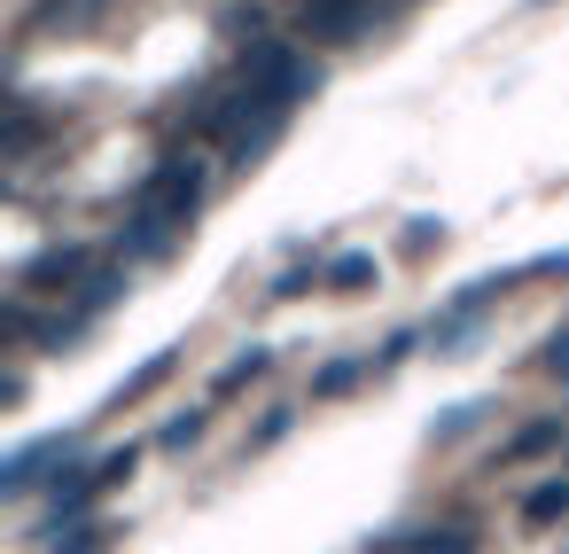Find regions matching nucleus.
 <instances>
[{"label":"nucleus","instance_id":"obj_1","mask_svg":"<svg viewBox=\"0 0 569 554\" xmlns=\"http://www.w3.org/2000/svg\"><path fill=\"white\" fill-rule=\"evenodd\" d=\"M203 188H211V172H203V157H196V149L157 157V165H149V180H133V196H126L118 250H126V258H172V250H180V235H188V227H196V211H203Z\"/></svg>","mask_w":569,"mask_h":554},{"label":"nucleus","instance_id":"obj_2","mask_svg":"<svg viewBox=\"0 0 569 554\" xmlns=\"http://www.w3.org/2000/svg\"><path fill=\"white\" fill-rule=\"evenodd\" d=\"M133 461H141V453H133V445H118V453H102V461H87L79 476H56V484H48V515H40V531L56 538L63 523H79V515H87V507H94L102 492H118V484L133 476Z\"/></svg>","mask_w":569,"mask_h":554},{"label":"nucleus","instance_id":"obj_3","mask_svg":"<svg viewBox=\"0 0 569 554\" xmlns=\"http://www.w3.org/2000/svg\"><path fill=\"white\" fill-rule=\"evenodd\" d=\"M79 453H87V429H56V437L17 445L9 461H0V499H32V492H48V476H63Z\"/></svg>","mask_w":569,"mask_h":554},{"label":"nucleus","instance_id":"obj_4","mask_svg":"<svg viewBox=\"0 0 569 554\" xmlns=\"http://www.w3.org/2000/svg\"><path fill=\"white\" fill-rule=\"evenodd\" d=\"M94 266H102L94 243H56V250H40V258L17 266V289H24V297H79V289L94 281Z\"/></svg>","mask_w":569,"mask_h":554},{"label":"nucleus","instance_id":"obj_5","mask_svg":"<svg viewBox=\"0 0 569 554\" xmlns=\"http://www.w3.org/2000/svg\"><path fill=\"white\" fill-rule=\"evenodd\" d=\"M515 281H522V274H483V281L452 289V305H445V313H437V320L421 328V336H429V352H460V344H468V336H476V328L491 320V297H507Z\"/></svg>","mask_w":569,"mask_h":554},{"label":"nucleus","instance_id":"obj_6","mask_svg":"<svg viewBox=\"0 0 569 554\" xmlns=\"http://www.w3.org/2000/svg\"><path fill=\"white\" fill-rule=\"evenodd\" d=\"M48 141H63V110H48V102H32V95H17V102H9V118H0V165L24 172Z\"/></svg>","mask_w":569,"mask_h":554},{"label":"nucleus","instance_id":"obj_7","mask_svg":"<svg viewBox=\"0 0 569 554\" xmlns=\"http://www.w3.org/2000/svg\"><path fill=\"white\" fill-rule=\"evenodd\" d=\"M305 48H351L359 32L382 24V0H305Z\"/></svg>","mask_w":569,"mask_h":554},{"label":"nucleus","instance_id":"obj_8","mask_svg":"<svg viewBox=\"0 0 569 554\" xmlns=\"http://www.w3.org/2000/svg\"><path fill=\"white\" fill-rule=\"evenodd\" d=\"M367 554H476V523H421V531H390Z\"/></svg>","mask_w":569,"mask_h":554},{"label":"nucleus","instance_id":"obj_9","mask_svg":"<svg viewBox=\"0 0 569 554\" xmlns=\"http://www.w3.org/2000/svg\"><path fill=\"white\" fill-rule=\"evenodd\" d=\"M546 453H569V422H522L507 445H499V468H522V461H546Z\"/></svg>","mask_w":569,"mask_h":554},{"label":"nucleus","instance_id":"obj_10","mask_svg":"<svg viewBox=\"0 0 569 554\" xmlns=\"http://www.w3.org/2000/svg\"><path fill=\"white\" fill-rule=\"evenodd\" d=\"M110 17V0H32V32H94Z\"/></svg>","mask_w":569,"mask_h":554},{"label":"nucleus","instance_id":"obj_11","mask_svg":"<svg viewBox=\"0 0 569 554\" xmlns=\"http://www.w3.org/2000/svg\"><path fill=\"white\" fill-rule=\"evenodd\" d=\"M273 375V352L266 344H250V352H234L227 367H219V383H211V406H227V398H242V390H258Z\"/></svg>","mask_w":569,"mask_h":554},{"label":"nucleus","instance_id":"obj_12","mask_svg":"<svg viewBox=\"0 0 569 554\" xmlns=\"http://www.w3.org/2000/svg\"><path fill=\"white\" fill-rule=\"evenodd\" d=\"M561 515H569V468H561V476H546V484H530V499L515 507V523H522V531H553Z\"/></svg>","mask_w":569,"mask_h":554},{"label":"nucleus","instance_id":"obj_13","mask_svg":"<svg viewBox=\"0 0 569 554\" xmlns=\"http://www.w3.org/2000/svg\"><path fill=\"white\" fill-rule=\"evenodd\" d=\"M320 281H328V258L305 243V250H297V258H289L273 281H266V297H273V305H289V297H305V289H320Z\"/></svg>","mask_w":569,"mask_h":554},{"label":"nucleus","instance_id":"obj_14","mask_svg":"<svg viewBox=\"0 0 569 554\" xmlns=\"http://www.w3.org/2000/svg\"><path fill=\"white\" fill-rule=\"evenodd\" d=\"M375 375H382V359H328V375H312V406H336V398H351Z\"/></svg>","mask_w":569,"mask_h":554},{"label":"nucleus","instance_id":"obj_15","mask_svg":"<svg viewBox=\"0 0 569 554\" xmlns=\"http://www.w3.org/2000/svg\"><path fill=\"white\" fill-rule=\"evenodd\" d=\"M375 250H343V258H328V281L320 289H336V297H351V289H375Z\"/></svg>","mask_w":569,"mask_h":554},{"label":"nucleus","instance_id":"obj_16","mask_svg":"<svg viewBox=\"0 0 569 554\" xmlns=\"http://www.w3.org/2000/svg\"><path fill=\"white\" fill-rule=\"evenodd\" d=\"M157 445H164V453H196V445H203V406H188V414H172V422L157 429Z\"/></svg>","mask_w":569,"mask_h":554},{"label":"nucleus","instance_id":"obj_17","mask_svg":"<svg viewBox=\"0 0 569 554\" xmlns=\"http://www.w3.org/2000/svg\"><path fill=\"white\" fill-rule=\"evenodd\" d=\"M102 546H110V523H71L48 538V554H102Z\"/></svg>","mask_w":569,"mask_h":554},{"label":"nucleus","instance_id":"obj_18","mask_svg":"<svg viewBox=\"0 0 569 554\" xmlns=\"http://www.w3.org/2000/svg\"><path fill=\"white\" fill-rule=\"evenodd\" d=\"M476 422H483V398H460V406H445L429 429H437V445H452V437H468Z\"/></svg>","mask_w":569,"mask_h":554},{"label":"nucleus","instance_id":"obj_19","mask_svg":"<svg viewBox=\"0 0 569 554\" xmlns=\"http://www.w3.org/2000/svg\"><path fill=\"white\" fill-rule=\"evenodd\" d=\"M530 367H538V375H553V383H569V320L538 344V359H530Z\"/></svg>","mask_w":569,"mask_h":554},{"label":"nucleus","instance_id":"obj_20","mask_svg":"<svg viewBox=\"0 0 569 554\" xmlns=\"http://www.w3.org/2000/svg\"><path fill=\"white\" fill-rule=\"evenodd\" d=\"M164 375H172V352H157V359H149V367H141V375H133L126 390H118V406H126V398H141V390H157Z\"/></svg>","mask_w":569,"mask_h":554},{"label":"nucleus","instance_id":"obj_21","mask_svg":"<svg viewBox=\"0 0 569 554\" xmlns=\"http://www.w3.org/2000/svg\"><path fill=\"white\" fill-rule=\"evenodd\" d=\"M437 243H445V227H437V219H413V227H406V250H413V258H429Z\"/></svg>","mask_w":569,"mask_h":554},{"label":"nucleus","instance_id":"obj_22","mask_svg":"<svg viewBox=\"0 0 569 554\" xmlns=\"http://www.w3.org/2000/svg\"><path fill=\"white\" fill-rule=\"evenodd\" d=\"M530 274H553V281H561V274H569V250H553V258H530V266H522V281H530Z\"/></svg>","mask_w":569,"mask_h":554},{"label":"nucleus","instance_id":"obj_23","mask_svg":"<svg viewBox=\"0 0 569 554\" xmlns=\"http://www.w3.org/2000/svg\"><path fill=\"white\" fill-rule=\"evenodd\" d=\"M561 468H569V461H561Z\"/></svg>","mask_w":569,"mask_h":554}]
</instances>
